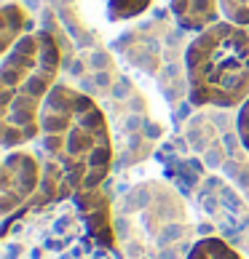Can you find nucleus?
I'll use <instances>...</instances> for the list:
<instances>
[{"instance_id":"nucleus-1","label":"nucleus","mask_w":249,"mask_h":259,"mask_svg":"<svg viewBox=\"0 0 249 259\" xmlns=\"http://www.w3.org/2000/svg\"><path fill=\"white\" fill-rule=\"evenodd\" d=\"M43 179L24 208L70 200L81 190L102 187L113 168L110 126L99 104L73 85L56 83L41 110ZM19 214V211H16Z\"/></svg>"},{"instance_id":"nucleus-2","label":"nucleus","mask_w":249,"mask_h":259,"mask_svg":"<svg viewBox=\"0 0 249 259\" xmlns=\"http://www.w3.org/2000/svg\"><path fill=\"white\" fill-rule=\"evenodd\" d=\"M59 64V40L46 30H32L8 54H3V64H0L3 150H16L38 139L41 110L56 85Z\"/></svg>"},{"instance_id":"nucleus-3","label":"nucleus","mask_w":249,"mask_h":259,"mask_svg":"<svg viewBox=\"0 0 249 259\" xmlns=\"http://www.w3.org/2000/svg\"><path fill=\"white\" fill-rule=\"evenodd\" d=\"M185 72L196 107H241L249 99V30L228 19L206 27L188 46Z\"/></svg>"},{"instance_id":"nucleus-4","label":"nucleus","mask_w":249,"mask_h":259,"mask_svg":"<svg viewBox=\"0 0 249 259\" xmlns=\"http://www.w3.org/2000/svg\"><path fill=\"white\" fill-rule=\"evenodd\" d=\"M3 259H118L91 238L78 203L22 208L3 222Z\"/></svg>"},{"instance_id":"nucleus-5","label":"nucleus","mask_w":249,"mask_h":259,"mask_svg":"<svg viewBox=\"0 0 249 259\" xmlns=\"http://www.w3.org/2000/svg\"><path fill=\"white\" fill-rule=\"evenodd\" d=\"M43 179V160L35 152L16 147L6 150L3 168H0V214L8 222L16 211H22L38 195Z\"/></svg>"},{"instance_id":"nucleus-6","label":"nucleus","mask_w":249,"mask_h":259,"mask_svg":"<svg viewBox=\"0 0 249 259\" xmlns=\"http://www.w3.org/2000/svg\"><path fill=\"white\" fill-rule=\"evenodd\" d=\"M73 200L78 203L83 222L89 227L91 238L104 248H113L118 251L116 246V233H113V219H110V198L104 195L102 187H91V190H81L75 193Z\"/></svg>"},{"instance_id":"nucleus-7","label":"nucleus","mask_w":249,"mask_h":259,"mask_svg":"<svg viewBox=\"0 0 249 259\" xmlns=\"http://www.w3.org/2000/svg\"><path fill=\"white\" fill-rule=\"evenodd\" d=\"M169 3L177 24L190 32H204L206 27L217 24L223 16L220 0H169Z\"/></svg>"},{"instance_id":"nucleus-8","label":"nucleus","mask_w":249,"mask_h":259,"mask_svg":"<svg viewBox=\"0 0 249 259\" xmlns=\"http://www.w3.org/2000/svg\"><path fill=\"white\" fill-rule=\"evenodd\" d=\"M32 30L35 24H32V16L27 14V8H22L19 3H6L3 11H0V51L8 54Z\"/></svg>"},{"instance_id":"nucleus-9","label":"nucleus","mask_w":249,"mask_h":259,"mask_svg":"<svg viewBox=\"0 0 249 259\" xmlns=\"http://www.w3.org/2000/svg\"><path fill=\"white\" fill-rule=\"evenodd\" d=\"M185 259H244L233 246H228L223 238H201L190 246Z\"/></svg>"},{"instance_id":"nucleus-10","label":"nucleus","mask_w":249,"mask_h":259,"mask_svg":"<svg viewBox=\"0 0 249 259\" xmlns=\"http://www.w3.org/2000/svg\"><path fill=\"white\" fill-rule=\"evenodd\" d=\"M153 0H110L108 3V16L110 22H121V19H134L142 11H148Z\"/></svg>"},{"instance_id":"nucleus-11","label":"nucleus","mask_w":249,"mask_h":259,"mask_svg":"<svg viewBox=\"0 0 249 259\" xmlns=\"http://www.w3.org/2000/svg\"><path fill=\"white\" fill-rule=\"evenodd\" d=\"M223 19L238 27H249V0H220Z\"/></svg>"},{"instance_id":"nucleus-12","label":"nucleus","mask_w":249,"mask_h":259,"mask_svg":"<svg viewBox=\"0 0 249 259\" xmlns=\"http://www.w3.org/2000/svg\"><path fill=\"white\" fill-rule=\"evenodd\" d=\"M236 131H238V139L241 145L249 150V99L238 107V115H236Z\"/></svg>"}]
</instances>
